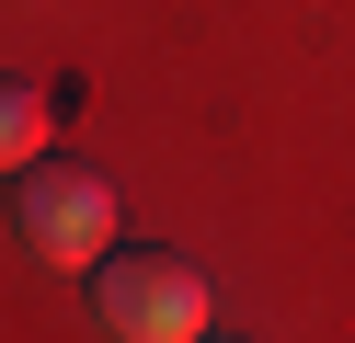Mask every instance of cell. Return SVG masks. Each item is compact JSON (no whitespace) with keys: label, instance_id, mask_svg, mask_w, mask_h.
Segmentation results:
<instances>
[{"label":"cell","instance_id":"7a4b0ae2","mask_svg":"<svg viewBox=\"0 0 355 343\" xmlns=\"http://www.w3.org/2000/svg\"><path fill=\"white\" fill-rule=\"evenodd\" d=\"M12 218H24V252L35 263H103L115 252V183L92 172V160H24V195H12Z\"/></svg>","mask_w":355,"mask_h":343},{"label":"cell","instance_id":"3957f363","mask_svg":"<svg viewBox=\"0 0 355 343\" xmlns=\"http://www.w3.org/2000/svg\"><path fill=\"white\" fill-rule=\"evenodd\" d=\"M35 149H46V91L0 80V160H35Z\"/></svg>","mask_w":355,"mask_h":343},{"label":"cell","instance_id":"6da1fadb","mask_svg":"<svg viewBox=\"0 0 355 343\" xmlns=\"http://www.w3.org/2000/svg\"><path fill=\"white\" fill-rule=\"evenodd\" d=\"M92 309H103L115 343H207V274L184 252H103Z\"/></svg>","mask_w":355,"mask_h":343},{"label":"cell","instance_id":"277c9868","mask_svg":"<svg viewBox=\"0 0 355 343\" xmlns=\"http://www.w3.org/2000/svg\"><path fill=\"white\" fill-rule=\"evenodd\" d=\"M207 343H218V332H207Z\"/></svg>","mask_w":355,"mask_h":343}]
</instances>
